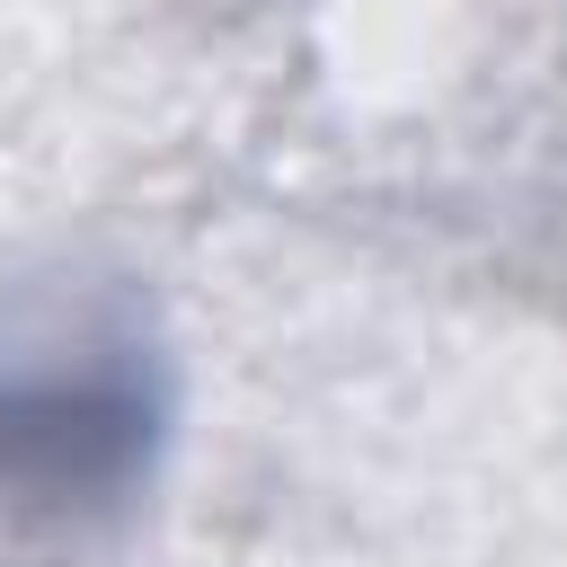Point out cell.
Here are the masks:
<instances>
[{"instance_id":"6da1fadb","label":"cell","mask_w":567,"mask_h":567,"mask_svg":"<svg viewBox=\"0 0 567 567\" xmlns=\"http://www.w3.org/2000/svg\"><path fill=\"white\" fill-rule=\"evenodd\" d=\"M168 425V363L106 292L0 319V514L97 523L133 505Z\"/></svg>"}]
</instances>
